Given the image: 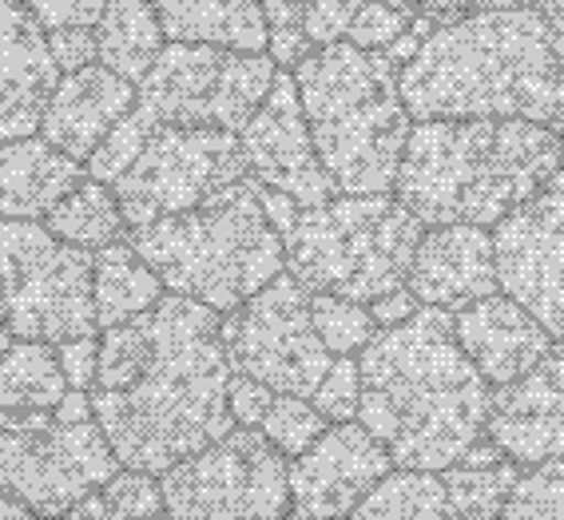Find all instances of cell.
Here are the masks:
<instances>
[{
	"instance_id": "cell-11",
	"label": "cell",
	"mask_w": 564,
	"mask_h": 520,
	"mask_svg": "<svg viewBox=\"0 0 564 520\" xmlns=\"http://www.w3.org/2000/svg\"><path fill=\"white\" fill-rule=\"evenodd\" d=\"M172 520H282L291 509V465L259 430H239L160 477Z\"/></svg>"
},
{
	"instance_id": "cell-13",
	"label": "cell",
	"mask_w": 564,
	"mask_h": 520,
	"mask_svg": "<svg viewBox=\"0 0 564 520\" xmlns=\"http://www.w3.org/2000/svg\"><path fill=\"white\" fill-rule=\"evenodd\" d=\"M247 180L239 136L219 128H155L140 160L111 183L128 230L199 207L223 187Z\"/></svg>"
},
{
	"instance_id": "cell-36",
	"label": "cell",
	"mask_w": 564,
	"mask_h": 520,
	"mask_svg": "<svg viewBox=\"0 0 564 520\" xmlns=\"http://www.w3.org/2000/svg\"><path fill=\"white\" fill-rule=\"evenodd\" d=\"M311 401L330 425L358 421V405H362V370H358V358H334V366L326 370L323 386H318V393Z\"/></svg>"
},
{
	"instance_id": "cell-34",
	"label": "cell",
	"mask_w": 564,
	"mask_h": 520,
	"mask_svg": "<svg viewBox=\"0 0 564 520\" xmlns=\"http://www.w3.org/2000/svg\"><path fill=\"white\" fill-rule=\"evenodd\" d=\"M497 520H564V473L556 465L521 473Z\"/></svg>"
},
{
	"instance_id": "cell-5",
	"label": "cell",
	"mask_w": 564,
	"mask_h": 520,
	"mask_svg": "<svg viewBox=\"0 0 564 520\" xmlns=\"http://www.w3.org/2000/svg\"><path fill=\"white\" fill-rule=\"evenodd\" d=\"M311 140L343 195H390L413 120L402 100V68L386 52L354 44L314 48L299 68Z\"/></svg>"
},
{
	"instance_id": "cell-50",
	"label": "cell",
	"mask_w": 564,
	"mask_h": 520,
	"mask_svg": "<svg viewBox=\"0 0 564 520\" xmlns=\"http://www.w3.org/2000/svg\"><path fill=\"white\" fill-rule=\"evenodd\" d=\"M553 465H556V469H561V473H564V457H561V461H553Z\"/></svg>"
},
{
	"instance_id": "cell-3",
	"label": "cell",
	"mask_w": 564,
	"mask_h": 520,
	"mask_svg": "<svg viewBox=\"0 0 564 520\" xmlns=\"http://www.w3.org/2000/svg\"><path fill=\"white\" fill-rule=\"evenodd\" d=\"M402 100L425 120H529L564 136V36L541 12H465L437 24L402 68Z\"/></svg>"
},
{
	"instance_id": "cell-15",
	"label": "cell",
	"mask_w": 564,
	"mask_h": 520,
	"mask_svg": "<svg viewBox=\"0 0 564 520\" xmlns=\"http://www.w3.org/2000/svg\"><path fill=\"white\" fill-rule=\"evenodd\" d=\"M239 148L242 160H247V175L259 187L291 195L303 210L323 207V203H330L338 195L323 160H318V151H314L311 123H306L303 100H299L294 72L279 68L262 108L239 131Z\"/></svg>"
},
{
	"instance_id": "cell-47",
	"label": "cell",
	"mask_w": 564,
	"mask_h": 520,
	"mask_svg": "<svg viewBox=\"0 0 564 520\" xmlns=\"http://www.w3.org/2000/svg\"><path fill=\"white\" fill-rule=\"evenodd\" d=\"M378 4H390V9L405 12V17H417V0H378Z\"/></svg>"
},
{
	"instance_id": "cell-33",
	"label": "cell",
	"mask_w": 564,
	"mask_h": 520,
	"mask_svg": "<svg viewBox=\"0 0 564 520\" xmlns=\"http://www.w3.org/2000/svg\"><path fill=\"white\" fill-rule=\"evenodd\" d=\"M152 131H155V123L148 120L140 108H131L128 116L104 136L100 148L91 151V160L84 163V167H88V180H100L111 187L131 163L140 160V151H143V143L152 140Z\"/></svg>"
},
{
	"instance_id": "cell-23",
	"label": "cell",
	"mask_w": 564,
	"mask_h": 520,
	"mask_svg": "<svg viewBox=\"0 0 564 520\" xmlns=\"http://www.w3.org/2000/svg\"><path fill=\"white\" fill-rule=\"evenodd\" d=\"M167 44H207L223 52H267L259 0H152Z\"/></svg>"
},
{
	"instance_id": "cell-21",
	"label": "cell",
	"mask_w": 564,
	"mask_h": 520,
	"mask_svg": "<svg viewBox=\"0 0 564 520\" xmlns=\"http://www.w3.org/2000/svg\"><path fill=\"white\" fill-rule=\"evenodd\" d=\"M135 108V84L116 76L104 64L61 76L41 116V140L72 160L88 163L116 123Z\"/></svg>"
},
{
	"instance_id": "cell-6",
	"label": "cell",
	"mask_w": 564,
	"mask_h": 520,
	"mask_svg": "<svg viewBox=\"0 0 564 520\" xmlns=\"http://www.w3.org/2000/svg\"><path fill=\"white\" fill-rule=\"evenodd\" d=\"M128 242L163 291L215 314H235L286 271L282 235L267 219L251 175L183 215L128 230Z\"/></svg>"
},
{
	"instance_id": "cell-35",
	"label": "cell",
	"mask_w": 564,
	"mask_h": 520,
	"mask_svg": "<svg viewBox=\"0 0 564 520\" xmlns=\"http://www.w3.org/2000/svg\"><path fill=\"white\" fill-rule=\"evenodd\" d=\"M259 4L267 21V56L282 72H294L314 52L303 32L306 0H259Z\"/></svg>"
},
{
	"instance_id": "cell-31",
	"label": "cell",
	"mask_w": 564,
	"mask_h": 520,
	"mask_svg": "<svg viewBox=\"0 0 564 520\" xmlns=\"http://www.w3.org/2000/svg\"><path fill=\"white\" fill-rule=\"evenodd\" d=\"M311 322L334 358H358L378 338L370 306L338 299V294H311Z\"/></svg>"
},
{
	"instance_id": "cell-7",
	"label": "cell",
	"mask_w": 564,
	"mask_h": 520,
	"mask_svg": "<svg viewBox=\"0 0 564 520\" xmlns=\"http://www.w3.org/2000/svg\"><path fill=\"white\" fill-rule=\"evenodd\" d=\"M422 235V219L398 195H334L299 210L286 230V274L311 294L370 306L405 286Z\"/></svg>"
},
{
	"instance_id": "cell-32",
	"label": "cell",
	"mask_w": 564,
	"mask_h": 520,
	"mask_svg": "<svg viewBox=\"0 0 564 520\" xmlns=\"http://www.w3.org/2000/svg\"><path fill=\"white\" fill-rule=\"evenodd\" d=\"M326 430H330V421L314 410V401L291 398V393H279L259 433L271 441L282 457L294 461V457H303V453L311 449L314 441L323 437Z\"/></svg>"
},
{
	"instance_id": "cell-14",
	"label": "cell",
	"mask_w": 564,
	"mask_h": 520,
	"mask_svg": "<svg viewBox=\"0 0 564 520\" xmlns=\"http://www.w3.org/2000/svg\"><path fill=\"white\" fill-rule=\"evenodd\" d=\"M501 294L564 338V167L494 227Z\"/></svg>"
},
{
	"instance_id": "cell-25",
	"label": "cell",
	"mask_w": 564,
	"mask_h": 520,
	"mask_svg": "<svg viewBox=\"0 0 564 520\" xmlns=\"http://www.w3.org/2000/svg\"><path fill=\"white\" fill-rule=\"evenodd\" d=\"M163 44H167V36L160 29L152 0H108V9L96 24V48H100L104 68L140 88Z\"/></svg>"
},
{
	"instance_id": "cell-10",
	"label": "cell",
	"mask_w": 564,
	"mask_h": 520,
	"mask_svg": "<svg viewBox=\"0 0 564 520\" xmlns=\"http://www.w3.org/2000/svg\"><path fill=\"white\" fill-rule=\"evenodd\" d=\"M279 64L267 52L163 44L135 88V108L155 128H219L239 136L271 91Z\"/></svg>"
},
{
	"instance_id": "cell-17",
	"label": "cell",
	"mask_w": 564,
	"mask_h": 520,
	"mask_svg": "<svg viewBox=\"0 0 564 520\" xmlns=\"http://www.w3.org/2000/svg\"><path fill=\"white\" fill-rule=\"evenodd\" d=\"M485 437L521 469L564 457V346H553L517 381L497 386Z\"/></svg>"
},
{
	"instance_id": "cell-29",
	"label": "cell",
	"mask_w": 564,
	"mask_h": 520,
	"mask_svg": "<svg viewBox=\"0 0 564 520\" xmlns=\"http://www.w3.org/2000/svg\"><path fill=\"white\" fill-rule=\"evenodd\" d=\"M350 520H457L442 473L393 469L350 512Z\"/></svg>"
},
{
	"instance_id": "cell-2",
	"label": "cell",
	"mask_w": 564,
	"mask_h": 520,
	"mask_svg": "<svg viewBox=\"0 0 564 520\" xmlns=\"http://www.w3.org/2000/svg\"><path fill=\"white\" fill-rule=\"evenodd\" d=\"M358 421L398 469L445 473L485 441L494 386L457 346L449 311L422 306L402 326L378 331L358 354Z\"/></svg>"
},
{
	"instance_id": "cell-39",
	"label": "cell",
	"mask_w": 564,
	"mask_h": 520,
	"mask_svg": "<svg viewBox=\"0 0 564 520\" xmlns=\"http://www.w3.org/2000/svg\"><path fill=\"white\" fill-rule=\"evenodd\" d=\"M108 9V0H29L32 21L44 32L61 29H96Z\"/></svg>"
},
{
	"instance_id": "cell-9",
	"label": "cell",
	"mask_w": 564,
	"mask_h": 520,
	"mask_svg": "<svg viewBox=\"0 0 564 520\" xmlns=\"http://www.w3.org/2000/svg\"><path fill=\"white\" fill-rule=\"evenodd\" d=\"M0 318L24 342L61 346L100 331L91 299V254L44 223L0 219Z\"/></svg>"
},
{
	"instance_id": "cell-49",
	"label": "cell",
	"mask_w": 564,
	"mask_h": 520,
	"mask_svg": "<svg viewBox=\"0 0 564 520\" xmlns=\"http://www.w3.org/2000/svg\"><path fill=\"white\" fill-rule=\"evenodd\" d=\"M282 520H306V517H299V512H286V517H282Z\"/></svg>"
},
{
	"instance_id": "cell-27",
	"label": "cell",
	"mask_w": 564,
	"mask_h": 520,
	"mask_svg": "<svg viewBox=\"0 0 564 520\" xmlns=\"http://www.w3.org/2000/svg\"><path fill=\"white\" fill-rule=\"evenodd\" d=\"M68 398V378L61 370L56 346L17 338L0 358V410L41 413Z\"/></svg>"
},
{
	"instance_id": "cell-42",
	"label": "cell",
	"mask_w": 564,
	"mask_h": 520,
	"mask_svg": "<svg viewBox=\"0 0 564 520\" xmlns=\"http://www.w3.org/2000/svg\"><path fill=\"white\" fill-rule=\"evenodd\" d=\"M56 358H61V370L68 378V390L88 393L96 386V361H100V338H72L56 346Z\"/></svg>"
},
{
	"instance_id": "cell-1",
	"label": "cell",
	"mask_w": 564,
	"mask_h": 520,
	"mask_svg": "<svg viewBox=\"0 0 564 520\" xmlns=\"http://www.w3.org/2000/svg\"><path fill=\"white\" fill-rule=\"evenodd\" d=\"M143 322L148 358L140 373L123 390L88 398L120 469L163 477L235 430L227 405L231 361L223 346V314L199 302L163 294Z\"/></svg>"
},
{
	"instance_id": "cell-30",
	"label": "cell",
	"mask_w": 564,
	"mask_h": 520,
	"mask_svg": "<svg viewBox=\"0 0 564 520\" xmlns=\"http://www.w3.org/2000/svg\"><path fill=\"white\" fill-rule=\"evenodd\" d=\"M61 520H172L163 509L160 480L148 473H116V477L96 489L88 500H80Z\"/></svg>"
},
{
	"instance_id": "cell-16",
	"label": "cell",
	"mask_w": 564,
	"mask_h": 520,
	"mask_svg": "<svg viewBox=\"0 0 564 520\" xmlns=\"http://www.w3.org/2000/svg\"><path fill=\"white\" fill-rule=\"evenodd\" d=\"M390 473L393 461L382 441L362 421H343L291 461V505L306 520H350V512Z\"/></svg>"
},
{
	"instance_id": "cell-44",
	"label": "cell",
	"mask_w": 564,
	"mask_h": 520,
	"mask_svg": "<svg viewBox=\"0 0 564 520\" xmlns=\"http://www.w3.org/2000/svg\"><path fill=\"white\" fill-rule=\"evenodd\" d=\"M474 9H477V0H417V12L437 24L457 21V17H465V12H474Z\"/></svg>"
},
{
	"instance_id": "cell-8",
	"label": "cell",
	"mask_w": 564,
	"mask_h": 520,
	"mask_svg": "<svg viewBox=\"0 0 564 520\" xmlns=\"http://www.w3.org/2000/svg\"><path fill=\"white\" fill-rule=\"evenodd\" d=\"M116 473L120 461L84 390H68L56 410H0V497L21 500L32 517L61 520Z\"/></svg>"
},
{
	"instance_id": "cell-43",
	"label": "cell",
	"mask_w": 564,
	"mask_h": 520,
	"mask_svg": "<svg viewBox=\"0 0 564 520\" xmlns=\"http://www.w3.org/2000/svg\"><path fill=\"white\" fill-rule=\"evenodd\" d=\"M417 311H422V302L413 299L410 286H402V291H393V294H386V299L370 302V314H373V322H378V331L402 326V322H410Z\"/></svg>"
},
{
	"instance_id": "cell-41",
	"label": "cell",
	"mask_w": 564,
	"mask_h": 520,
	"mask_svg": "<svg viewBox=\"0 0 564 520\" xmlns=\"http://www.w3.org/2000/svg\"><path fill=\"white\" fill-rule=\"evenodd\" d=\"M48 52L61 76L80 72L88 64H100V48H96V29H61L48 32Z\"/></svg>"
},
{
	"instance_id": "cell-38",
	"label": "cell",
	"mask_w": 564,
	"mask_h": 520,
	"mask_svg": "<svg viewBox=\"0 0 564 520\" xmlns=\"http://www.w3.org/2000/svg\"><path fill=\"white\" fill-rule=\"evenodd\" d=\"M358 9H362V0H306L303 32L306 41H311V48L343 44Z\"/></svg>"
},
{
	"instance_id": "cell-20",
	"label": "cell",
	"mask_w": 564,
	"mask_h": 520,
	"mask_svg": "<svg viewBox=\"0 0 564 520\" xmlns=\"http://www.w3.org/2000/svg\"><path fill=\"white\" fill-rule=\"evenodd\" d=\"M454 334L465 358L474 361L489 386H509L521 373H529L544 354L553 350L556 338L544 331L533 314L509 294H489V299L465 306L454 314Z\"/></svg>"
},
{
	"instance_id": "cell-48",
	"label": "cell",
	"mask_w": 564,
	"mask_h": 520,
	"mask_svg": "<svg viewBox=\"0 0 564 520\" xmlns=\"http://www.w3.org/2000/svg\"><path fill=\"white\" fill-rule=\"evenodd\" d=\"M9 346H12V334H9V326L0 322V358H4V350H9Z\"/></svg>"
},
{
	"instance_id": "cell-22",
	"label": "cell",
	"mask_w": 564,
	"mask_h": 520,
	"mask_svg": "<svg viewBox=\"0 0 564 520\" xmlns=\"http://www.w3.org/2000/svg\"><path fill=\"white\" fill-rule=\"evenodd\" d=\"M80 180H88V167L41 136L0 143V219L44 223Z\"/></svg>"
},
{
	"instance_id": "cell-40",
	"label": "cell",
	"mask_w": 564,
	"mask_h": 520,
	"mask_svg": "<svg viewBox=\"0 0 564 520\" xmlns=\"http://www.w3.org/2000/svg\"><path fill=\"white\" fill-rule=\"evenodd\" d=\"M274 398L279 393L267 390L262 381L242 378V373H231V390H227V405H231V418L239 430H262V421L271 413Z\"/></svg>"
},
{
	"instance_id": "cell-26",
	"label": "cell",
	"mask_w": 564,
	"mask_h": 520,
	"mask_svg": "<svg viewBox=\"0 0 564 520\" xmlns=\"http://www.w3.org/2000/svg\"><path fill=\"white\" fill-rule=\"evenodd\" d=\"M517 480H521V465L501 457V449L489 437L474 445V453L462 465L442 473L457 520H497Z\"/></svg>"
},
{
	"instance_id": "cell-12",
	"label": "cell",
	"mask_w": 564,
	"mask_h": 520,
	"mask_svg": "<svg viewBox=\"0 0 564 520\" xmlns=\"http://www.w3.org/2000/svg\"><path fill=\"white\" fill-rule=\"evenodd\" d=\"M223 346L231 373L306 401L334 366V354L311 322V291H303L286 271L235 314H223Z\"/></svg>"
},
{
	"instance_id": "cell-24",
	"label": "cell",
	"mask_w": 564,
	"mask_h": 520,
	"mask_svg": "<svg viewBox=\"0 0 564 520\" xmlns=\"http://www.w3.org/2000/svg\"><path fill=\"white\" fill-rule=\"evenodd\" d=\"M91 299H96L100 331H111V326H123V322L155 311V302L163 299V282L135 254V247L120 239L91 254Z\"/></svg>"
},
{
	"instance_id": "cell-19",
	"label": "cell",
	"mask_w": 564,
	"mask_h": 520,
	"mask_svg": "<svg viewBox=\"0 0 564 520\" xmlns=\"http://www.w3.org/2000/svg\"><path fill=\"white\" fill-rule=\"evenodd\" d=\"M61 84L48 52V32L32 21L29 4L0 0V143L41 131L44 104Z\"/></svg>"
},
{
	"instance_id": "cell-51",
	"label": "cell",
	"mask_w": 564,
	"mask_h": 520,
	"mask_svg": "<svg viewBox=\"0 0 564 520\" xmlns=\"http://www.w3.org/2000/svg\"><path fill=\"white\" fill-rule=\"evenodd\" d=\"M36 520H41V517H36Z\"/></svg>"
},
{
	"instance_id": "cell-37",
	"label": "cell",
	"mask_w": 564,
	"mask_h": 520,
	"mask_svg": "<svg viewBox=\"0 0 564 520\" xmlns=\"http://www.w3.org/2000/svg\"><path fill=\"white\" fill-rule=\"evenodd\" d=\"M413 17L390 9V4H378V0H362V9L354 12V24L346 32V44L362 52H390L393 44L402 41V32L410 29Z\"/></svg>"
},
{
	"instance_id": "cell-4",
	"label": "cell",
	"mask_w": 564,
	"mask_h": 520,
	"mask_svg": "<svg viewBox=\"0 0 564 520\" xmlns=\"http://www.w3.org/2000/svg\"><path fill=\"white\" fill-rule=\"evenodd\" d=\"M564 167V136L529 120L413 123L393 195L422 227L494 230Z\"/></svg>"
},
{
	"instance_id": "cell-28",
	"label": "cell",
	"mask_w": 564,
	"mask_h": 520,
	"mask_svg": "<svg viewBox=\"0 0 564 520\" xmlns=\"http://www.w3.org/2000/svg\"><path fill=\"white\" fill-rule=\"evenodd\" d=\"M44 227H48L61 242L88 250V254L111 247V242L128 239V223H123L120 199H116V191L100 180L76 183V187L52 207Z\"/></svg>"
},
{
	"instance_id": "cell-18",
	"label": "cell",
	"mask_w": 564,
	"mask_h": 520,
	"mask_svg": "<svg viewBox=\"0 0 564 520\" xmlns=\"http://www.w3.org/2000/svg\"><path fill=\"white\" fill-rule=\"evenodd\" d=\"M405 286L422 306H437L449 314L497 294L501 282H497L494 230L474 227V223L425 227Z\"/></svg>"
},
{
	"instance_id": "cell-45",
	"label": "cell",
	"mask_w": 564,
	"mask_h": 520,
	"mask_svg": "<svg viewBox=\"0 0 564 520\" xmlns=\"http://www.w3.org/2000/svg\"><path fill=\"white\" fill-rule=\"evenodd\" d=\"M533 0H477L474 12H513V9H529Z\"/></svg>"
},
{
	"instance_id": "cell-46",
	"label": "cell",
	"mask_w": 564,
	"mask_h": 520,
	"mask_svg": "<svg viewBox=\"0 0 564 520\" xmlns=\"http://www.w3.org/2000/svg\"><path fill=\"white\" fill-rule=\"evenodd\" d=\"M0 520H36L29 509H24L21 500H12V497H0Z\"/></svg>"
}]
</instances>
